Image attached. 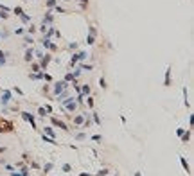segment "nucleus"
I'll return each mask as SVG.
<instances>
[{
	"mask_svg": "<svg viewBox=\"0 0 194 176\" xmlns=\"http://www.w3.org/2000/svg\"><path fill=\"white\" fill-rule=\"evenodd\" d=\"M15 126H13L9 120H0V133H7V131H13Z\"/></svg>",
	"mask_w": 194,
	"mask_h": 176,
	"instance_id": "obj_1",
	"label": "nucleus"
},
{
	"mask_svg": "<svg viewBox=\"0 0 194 176\" xmlns=\"http://www.w3.org/2000/svg\"><path fill=\"white\" fill-rule=\"evenodd\" d=\"M50 120H52V124H54V126L61 128L63 131H67V129H68V126H67V124H65V122H61V120H58V119H50Z\"/></svg>",
	"mask_w": 194,
	"mask_h": 176,
	"instance_id": "obj_2",
	"label": "nucleus"
},
{
	"mask_svg": "<svg viewBox=\"0 0 194 176\" xmlns=\"http://www.w3.org/2000/svg\"><path fill=\"white\" fill-rule=\"evenodd\" d=\"M22 117H24V120H27V122H31V126L34 128V117H32V115H31L29 112H24V113H22Z\"/></svg>",
	"mask_w": 194,
	"mask_h": 176,
	"instance_id": "obj_3",
	"label": "nucleus"
},
{
	"mask_svg": "<svg viewBox=\"0 0 194 176\" xmlns=\"http://www.w3.org/2000/svg\"><path fill=\"white\" fill-rule=\"evenodd\" d=\"M81 59H86V54L85 52H79V54L74 56V61H81Z\"/></svg>",
	"mask_w": 194,
	"mask_h": 176,
	"instance_id": "obj_4",
	"label": "nucleus"
},
{
	"mask_svg": "<svg viewBox=\"0 0 194 176\" xmlns=\"http://www.w3.org/2000/svg\"><path fill=\"white\" fill-rule=\"evenodd\" d=\"M81 94H83V95H85V94L88 95V94H90V86H88V85H83V88H81Z\"/></svg>",
	"mask_w": 194,
	"mask_h": 176,
	"instance_id": "obj_5",
	"label": "nucleus"
},
{
	"mask_svg": "<svg viewBox=\"0 0 194 176\" xmlns=\"http://www.w3.org/2000/svg\"><path fill=\"white\" fill-rule=\"evenodd\" d=\"M83 120H85V115H77V117L74 119V122H76V124H81Z\"/></svg>",
	"mask_w": 194,
	"mask_h": 176,
	"instance_id": "obj_6",
	"label": "nucleus"
},
{
	"mask_svg": "<svg viewBox=\"0 0 194 176\" xmlns=\"http://www.w3.org/2000/svg\"><path fill=\"white\" fill-rule=\"evenodd\" d=\"M180 158H182V165H183V167H185V171H187V173H191V169H189V165H187L185 158H183V156H180Z\"/></svg>",
	"mask_w": 194,
	"mask_h": 176,
	"instance_id": "obj_7",
	"label": "nucleus"
},
{
	"mask_svg": "<svg viewBox=\"0 0 194 176\" xmlns=\"http://www.w3.org/2000/svg\"><path fill=\"white\" fill-rule=\"evenodd\" d=\"M43 129H45V133H47V135H52V137L56 135V133H54V129H52V128H43Z\"/></svg>",
	"mask_w": 194,
	"mask_h": 176,
	"instance_id": "obj_8",
	"label": "nucleus"
},
{
	"mask_svg": "<svg viewBox=\"0 0 194 176\" xmlns=\"http://www.w3.org/2000/svg\"><path fill=\"white\" fill-rule=\"evenodd\" d=\"M189 138H191V131H187L185 135H182V140H183V142H187Z\"/></svg>",
	"mask_w": 194,
	"mask_h": 176,
	"instance_id": "obj_9",
	"label": "nucleus"
},
{
	"mask_svg": "<svg viewBox=\"0 0 194 176\" xmlns=\"http://www.w3.org/2000/svg\"><path fill=\"white\" fill-rule=\"evenodd\" d=\"M72 167H70V164H63V173H68Z\"/></svg>",
	"mask_w": 194,
	"mask_h": 176,
	"instance_id": "obj_10",
	"label": "nucleus"
},
{
	"mask_svg": "<svg viewBox=\"0 0 194 176\" xmlns=\"http://www.w3.org/2000/svg\"><path fill=\"white\" fill-rule=\"evenodd\" d=\"M50 169H52V164H47V165H45V167H43V173H49Z\"/></svg>",
	"mask_w": 194,
	"mask_h": 176,
	"instance_id": "obj_11",
	"label": "nucleus"
},
{
	"mask_svg": "<svg viewBox=\"0 0 194 176\" xmlns=\"http://www.w3.org/2000/svg\"><path fill=\"white\" fill-rule=\"evenodd\" d=\"M67 108L68 110H76V103H67Z\"/></svg>",
	"mask_w": 194,
	"mask_h": 176,
	"instance_id": "obj_12",
	"label": "nucleus"
},
{
	"mask_svg": "<svg viewBox=\"0 0 194 176\" xmlns=\"http://www.w3.org/2000/svg\"><path fill=\"white\" fill-rule=\"evenodd\" d=\"M108 174V169H103V171H99V173H97V176H106Z\"/></svg>",
	"mask_w": 194,
	"mask_h": 176,
	"instance_id": "obj_13",
	"label": "nucleus"
},
{
	"mask_svg": "<svg viewBox=\"0 0 194 176\" xmlns=\"http://www.w3.org/2000/svg\"><path fill=\"white\" fill-rule=\"evenodd\" d=\"M32 59V52H25V61H31Z\"/></svg>",
	"mask_w": 194,
	"mask_h": 176,
	"instance_id": "obj_14",
	"label": "nucleus"
},
{
	"mask_svg": "<svg viewBox=\"0 0 194 176\" xmlns=\"http://www.w3.org/2000/svg\"><path fill=\"white\" fill-rule=\"evenodd\" d=\"M47 6H49V7H56V0H49Z\"/></svg>",
	"mask_w": 194,
	"mask_h": 176,
	"instance_id": "obj_15",
	"label": "nucleus"
},
{
	"mask_svg": "<svg viewBox=\"0 0 194 176\" xmlns=\"http://www.w3.org/2000/svg\"><path fill=\"white\" fill-rule=\"evenodd\" d=\"M38 115H40V117H45V110L40 108V110H38Z\"/></svg>",
	"mask_w": 194,
	"mask_h": 176,
	"instance_id": "obj_16",
	"label": "nucleus"
},
{
	"mask_svg": "<svg viewBox=\"0 0 194 176\" xmlns=\"http://www.w3.org/2000/svg\"><path fill=\"white\" fill-rule=\"evenodd\" d=\"M27 174H29V169L24 167V169H22V176H27Z\"/></svg>",
	"mask_w": 194,
	"mask_h": 176,
	"instance_id": "obj_17",
	"label": "nucleus"
},
{
	"mask_svg": "<svg viewBox=\"0 0 194 176\" xmlns=\"http://www.w3.org/2000/svg\"><path fill=\"white\" fill-rule=\"evenodd\" d=\"M88 106H90V108H94V99H92V97H88Z\"/></svg>",
	"mask_w": 194,
	"mask_h": 176,
	"instance_id": "obj_18",
	"label": "nucleus"
},
{
	"mask_svg": "<svg viewBox=\"0 0 194 176\" xmlns=\"http://www.w3.org/2000/svg\"><path fill=\"white\" fill-rule=\"evenodd\" d=\"M101 88H106V81H104V77H101Z\"/></svg>",
	"mask_w": 194,
	"mask_h": 176,
	"instance_id": "obj_19",
	"label": "nucleus"
},
{
	"mask_svg": "<svg viewBox=\"0 0 194 176\" xmlns=\"http://www.w3.org/2000/svg\"><path fill=\"white\" fill-rule=\"evenodd\" d=\"M92 138H94V140H95V142H101V137H99V135H94V137H92Z\"/></svg>",
	"mask_w": 194,
	"mask_h": 176,
	"instance_id": "obj_20",
	"label": "nucleus"
},
{
	"mask_svg": "<svg viewBox=\"0 0 194 176\" xmlns=\"http://www.w3.org/2000/svg\"><path fill=\"white\" fill-rule=\"evenodd\" d=\"M79 2H85V4H86V2H88V0H79Z\"/></svg>",
	"mask_w": 194,
	"mask_h": 176,
	"instance_id": "obj_21",
	"label": "nucleus"
}]
</instances>
